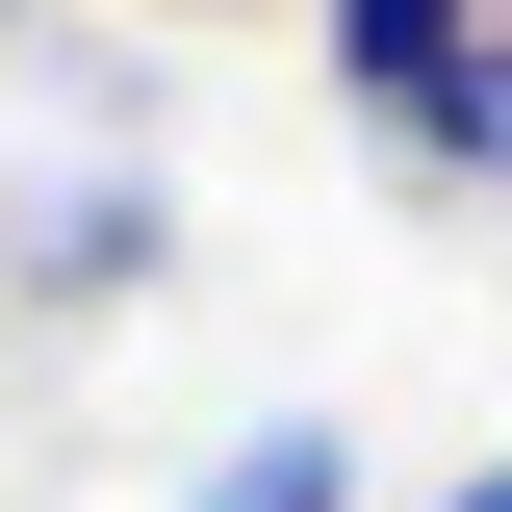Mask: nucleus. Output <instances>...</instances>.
<instances>
[{
  "mask_svg": "<svg viewBox=\"0 0 512 512\" xmlns=\"http://www.w3.org/2000/svg\"><path fill=\"white\" fill-rule=\"evenodd\" d=\"M436 512H512V461H461V487H436Z\"/></svg>",
  "mask_w": 512,
  "mask_h": 512,
  "instance_id": "20e7f679",
  "label": "nucleus"
},
{
  "mask_svg": "<svg viewBox=\"0 0 512 512\" xmlns=\"http://www.w3.org/2000/svg\"><path fill=\"white\" fill-rule=\"evenodd\" d=\"M487 26H512V0H308V52H333V103H359V128H410Z\"/></svg>",
  "mask_w": 512,
  "mask_h": 512,
  "instance_id": "f03ea898",
  "label": "nucleus"
},
{
  "mask_svg": "<svg viewBox=\"0 0 512 512\" xmlns=\"http://www.w3.org/2000/svg\"><path fill=\"white\" fill-rule=\"evenodd\" d=\"M154 256H180V180H154V154H77V180H26L0 282H26V308H128Z\"/></svg>",
  "mask_w": 512,
  "mask_h": 512,
  "instance_id": "f257e3e1",
  "label": "nucleus"
},
{
  "mask_svg": "<svg viewBox=\"0 0 512 512\" xmlns=\"http://www.w3.org/2000/svg\"><path fill=\"white\" fill-rule=\"evenodd\" d=\"M0 26H26V0H0Z\"/></svg>",
  "mask_w": 512,
  "mask_h": 512,
  "instance_id": "39448f33",
  "label": "nucleus"
},
{
  "mask_svg": "<svg viewBox=\"0 0 512 512\" xmlns=\"http://www.w3.org/2000/svg\"><path fill=\"white\" fill-rule=\"evenodd\" d=\"M180 512H359V436H333V410H256V436H205Z\"/></svg>",
  "mask_w": 512,
  "mask_h": 512,
  "instance_id": "7ed1b4c3",
  "label": "nucleus"
}]
</instances>
